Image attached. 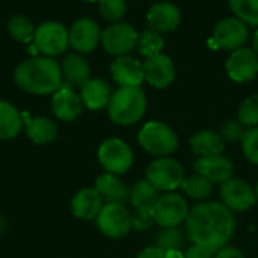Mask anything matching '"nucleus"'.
<instances>
[{
	"label": "nucleus",
	"instance_id": "nucleus-1",
	"mask_svg": "<svg viewBox=\"0 0 258 258\" xmlns=\"http://www.w3.org/2000/svg\"><path fill=\"white\" fill-rule=\"evenodd\" d=\"M234 228L233 212L221 203H201L189 212L186 219V231L190 242L212 254L227 246Z\"/></svg>",
	"mask_w": 258,
	"mask_h": 258
},
{
	"label": "nucleus",
	"instance_id": "nucleus-2",
	"mask_svg": "<svg viewBox=\"0 0 258 258\" xmlns=\"http://www.w3.org/2000/svg\"><path fill=\"white\" fill-rule=\"evenodd\" d=\"M20 89L35 95L54 94L63 83L59 63L48 56H38L23 60L14 73Z\"/></svg>",
	"mask_w": 258,
	"mask_h": 258
},
{
	"label": "nucleus",
	"instance_id": "nucleus-3",
	"mask_svg": "<svg viewBox=\"0 0 258 258\" xmlns=\"http://www.w3.org/2000/svg\"><path fill=\"white\" fill-rule=\"evenodd\" d=\"M147 110V97L139 86L119 88L107 104L109 118L118 125L136 124Z\"/></svg>",
	"mask_w": 258,
	"mask_h": 258
},
{
	"label": "nucleus",
	"instance_id": "nucleus-4",
	"mask_svg": "<svg viewBox=\"0 0 258 258\" xmlns=\"http://www.w3.org/2000/svg\"><path fill=\"white\" fill-rule=\"evenodd\" d=\"M139 144L141 147L153 154V156H169L178 148V136L177 133L166 124L159 121L147 122L139 132Z\"/></svg>",
	"mask_w": 258,
	"mask_h": 258
},
{
	"label": "nucleus",
	"instance_id": "nucleus-5",
	"mask_svg": "<svg viewBox=\"0 0 258 258\" xmlns=\"http://www.w3.org/2000/svg\"><path fill=\"white\" fill-rule=\"evenodd\" d=\"M145 180L150 181L159 192H172L181 186L184 180V169L174 159H156L148 165Z\"/></svg>",
	"mask_w": 258,
	"mask_h": 258
},
{
	"label": "nucleus",
	"instance_id": "nucleus-6",
	"mask_svg": "<svg viewBox=\"0 0 258 258\" xmlns=\"http://www.w3.org/2000/svg\"><path fill=\"white\" fill-rule=\"evenodd\" d=\"M98 162L106 172L119 175L132 168L133 153L124 141L118 138H110L100 145Z\"/></svg>",
	"mask_w": 258,
	"mask_h": 258
},
{
	"label": "nucleus",
	"instance_id": "nucleus-7",
	"mask_svg": "<svg viewBox=\"0 0 258 258\" xmlns=\"http://www.w3.org/2000/svg\"><path fill=\"white\" fill-rule=\"evenodd\" d=\"M35 47L45 56H59L70 45L68 30L57 21H45L35 30Z\"/></svg>",
	"mask_w": 258,
	"mask_h": 258
},
{
	"label": "nucleus",
	"instance_id": "nucleus-8",
	"mask_svg": "<svg viewBox=\"0 0 258 258\" xmlns=\"http://www.w3.org/2000/svg\"><path fill=\"white\" fill-rule=\"evenodd\" d=\"M95 221L100 231L110 239H122L133 228L132 215L124 204H104Z\"/></svg>",
	"mask_w": 258,
	"mask_h": 258
},
{
	"label": "nucleus",
	"instance_id": "nucleus-9",
	"mask_svg": "<svg viewBox=\"0 0 258 258\" xmlns=\"http://www.w3.org/2000/svg\"><path fill=\"white\" fill-rule=\"evenodd\" d=\"M139 41V33L132 24L112 23L101 32V44L104 50L113 56L128 54Z\"/></svg>",
	"mask_w": 258,
	"mask_h": 258
},
{
	"label": "nucleus",
	"instance_id": "nucleus-10",
	"mask_svg": "<svg viewBox=\"0 0 258 258\" xmlns=\"http://www.w3.org/2000/svg\"><path fill=\"white\" fill-rule=\"evenodd\" d=\"M154 219L162 228L178 227L184 222L189 216V206L187 201L174 192H168L166 195L160 197L154 206Z\"/></svg>",
	"mask_w": 258,
	"mask_h": 258
},
{
	"label": "nucleus",
	"instance_id": "nucleus-11",
	"mask_svg": "<svg viewBox=\"0 0 258 258\" xmlns=\"http://www.w3.org/2000/svg\"><path fill=\"white\" fill-rule=\"evenodd\" d=\"M249 32L246 24L239 20L237 17H230L221 20L215 30H213V39L212 42L224 50H239L242 48L248 41Z\"/></svg>",
	"mask_w": 258,
	"mask_h": 258
},
{
	"label": "nucleus",
	"instance_id": "nucleus-12",
	"mask_svg": "<svg viewBox=\"0 0 258 258\" xmlns=\"http://www.w3.org/2000/svg\"><path fill=\"white\" fill-rule=\"evenodd\" d=\"M221 198L222 204L231 212H246L257 203L255 190L251 184L236 177L221 184Z\"/></svg>",
	"mask_w": 258,
	"mask_h": 258
},
{
	"label": "nucleus",
	"instance_id": "nucleus-13",
	"mask_svg": "<svg viewBox=\"0 0 258 258\" xmlns=\"http://www.w3.org/2000/svg\"><path fill=\"white\" fill-rule=\"evenodd\" d=\"M225 68L231 80L237 83L249 82L258 74V56L252 48L242 47L231 53Z\"/></svg>",
	"mask_w": 258,
	"mask_h": 258
},
{
	"label": "nucleus",
	"instance_id": "nucleus-14",
	"mask_svg": "<svg viewBox=\"0 0 258 258\" xmlns=\"http://www.w3.org/2000/svg\"><path fill=\"white\" fill-rule=\"evenodd\" d=\"M68 36L70 45L74 50L80 53H89L101 41V30L94 20L79 18L68 30Z\"/></svg>",
	"mask_w": 258,
	"mask_h": 258
},
{
	"label": "nucleus",
	"instance_id": "nucleus-15",
	"mask_svg": "<svg viewBox=\"0 0 258 258\" xmlns=\"http://www.w3.org/2000/svg\"><path fill=\"white\" fill-rule=\"evenodd\" d=\"M175 68L169 56L160 53L151 57H147L144 62V80L151 86L163 89L174 82Z\"/></svg>",
	"mask_w": 258,
	"mask_h": 258
},
{
	"label": "nucleus",
	"instance_id": "nucleus-16",
	"mask_svg": "<svg viewBox=\"0 0 258 258\" xmlns=\"http://www.w3.org/2000/svg\"><path fill=\"white\" fill-rule=\"evenodd\" d=\"M180 21H181L180 9L175 5L168 3V2L153 5L147 14L148 27L157 33L175 30L178 27Z\"/></svg>",
	"mask_w": 258,
	"mask_h": 258
},
{
	"label": "nucleus",
	"instance_id": "nucleus-17",
	"mask_svg": "<svg viewBox=\"0 0 258 258\" xmlns=\"http://www.w3.org/2000/svg\"><path fill=\"white\" fill-rule=\"evenodd\" d=\"M112 77L121 88L141 86L144 82V63L132 56H118L112 67Z\"/></svg>",
	"mask_w": 258,
	"mask_h": 258
},
{
	"label": "nucleus",
	"instance_id": "nucleus-18",
	"mask_svg": "<svg viewBox=\"0 0 258 258\" xmlns=\"http://www.w3.org/2000/svg\"><path fill=\"white\" fill-rule=\"evenodd\" d=\"M194 169L197 174H201L212 183H225L230 180L234 174V166L222 154L218 156H210V157H200L194 163Z\"/></svg>",
	"mask_w": 258,
	"mask_h": 258
},
{
	"label": "nucleus",
	"instance_id": "nucleus-19",
	"mask_svg": "<svg viewBox=\"0 0 258 258\" xmlns=\"http://www.w3.org/2000/svg\"><path fill=\"white\" fill-rule=\"evenodd\" d=\"M104 206L103 198L95 187L80 189L71 200V213L80 221H94Z\"/></svg>",
	"mask_w": 258,
	"mask_h": 258
},
{
	"label": "nucleus",
	"instance_id": "nucleus-20",
	"mask_svg": "<svg viewBox=\"0 0 258 258\" xmlns=\"http://www.w3.org/2000/svg\"><path fill=\"white\" fill-rule=\"evenodd\" d=\"M82 98L70 85H62L51 100V109L56 118L62 121H74L82 113Z\"/></svg>",
	"mask_w": 258,
	"mask_h": 258
},
{
	"label": "nucleus",
	"instance_id": "nucleus-21",
	"mask_svg": "<svg viewBox=\"0 0 258 258\" xmlns=\"http://www.w3.org/2000/svg\"><path fill=\"white\" fill-rule=\"evenodd\" d=\"M95 190L100 194L106 204H124L130 200V190L127 184L115 174H103L95 180Z\"/></svg>",
	"mask_w": 258,
	"mask_h": 258
},
{
	"label": "nucleus",
	"instance_id": "nucleus-22",
	"mask_svg": "<svg viewBox=\"0 0 258 258\" xmlns=\"http://www.w3.org/2000/svg\"><path fill=\"white\" fill-rule=\"evenodd\" d=\"M60 71H62V77L67 80V85L70 86L73 85L82 89L91 80L89 63L86 62V59H83L79 54H68L60 65Z\"/></svg>",
	"mask_w": 258,
	"mask_h": 258
},
{
	"label": "nucleus",
	"instance_id": "nucleus-23",
	"mask_svg": "<svg viewBox=\"0 0 258 258\" xmlns=\"http://www.w3.org/2000/svg\"><path fill=\"white\" fill-rule=\"evenodd\" d=\"M82 103L91 110H101L112 98L110 86L101 79H91L82 88Z\"/></svg>",
	"mask_w": 258,
	"mask_h": 258
},
{
	"label": "nucleus",
	"instance_id": "nucleus-24",
	"mask_svg": "<svg viewBox=\"0 0 258 258\" xmlns=\"http://www.w3.org/2000/svg\"><path fill=\"white\" fill-rule=\"evenodd\" d=\"M26 135L36 145L51 144L57 138V125L54 121L45 116L27 118L26 119Z\"/></svg>",
	"mask_w": 258,
	"mask_h": 258
},
{
	"label": "nucleus",
	"instance_id": "nucleus-25",
	"mask_svg": "<svg viewBox=\"0 0 258 258\" xmlns=\"http://www.w3.org/2000/svg\"><path fill=\"white\" fill-rule=\"evenodd\" d=\"M192 153L198 157H210L222 154L224 151V139L219 133L212 130H201L190 138Z\"/></svg>",
	"mask_w": 258,
	"mask_h": 258
},
{
	"label": "nucleus",
	"instance_id": "nucleus-26",
	"mask_svg": "<svg viewBox=\"0 0 258 258\" xmlns=\"http://www.w3.org/2000/svg\"><path fill=\"white\" fill-rule=\"evenodd\" d=\"M23 128V116L17 107L0 100V141L14 139Z\"/></svg>",
	"mask_w": 258,
	"mask_h": 258
},
{
	"label": "nucleus",
	"instance_id": "nucleus-27",
	"mask_svg": "<svg viewBox=\"0 0 258 258\" xmlns=\"http://www.w3.org/2000/svg\"><path fill=\"white\" fill-rule=\"evenodd\" d=\"M159 198V190L147 180L138 181L130 190V201L135 209H154Z\"/></svg>",
	"mask_w": 258,
	"mask_h": 258
},
{
	"label": "nucleus",
	"instance_id": "nucleus-28",
	"mask_svg": "<svg viewBox=\"0 0 258 258\" xmlns=\"http://www.w3.org/2000/svg\"><path fill=\"white\" fill-rule=\"evenodd\" d=\"M212 184L213 183L207 180L206 177H203L201 174H194L184 178L180 187L189 198L197 200V201H204L212 194Z\"/></svg>",
	"mask_w": 258,
	"mask_h": 258
},
{
	"label": "nucleus",
	"instance_id": "nucleus-29",
	"mask_svg": "<svg viewBox=\"0 0 258 258\" xmlns=\"http://www.w3.org/2000/svg\"><path fill=\"white\" fill-rule=\"evenodd\" d=\"M8 30L11 36L20 42H30L35 38V27L32 21L24 15H14L8 23Z\"/></svg>",
	"mask_w": 258,
	"mask_h": 258
},
{
	"label": "nucleus",
	"instance_id": "nucleus-30",
	"mask_svg": "<svg viewBox=\"0 0 258 258\" xmlns=\"http://www.w3.org/2000/svg\"><path fill=\"white\" fill-rule=\"evenodd\" d=\"M163 45H165V39H163L162 33H157V32L148 29L139 35L138 48H139V53L145 57L160 54L163 50Z\"/></svg>",
	"mask_w": 258,
	"mask_h": 258
},
{
	"label": "nucleus",
	"instance_id": "nucleus-31",
	"mask_svg": "<svg viewBox=\"0 0 258 258\" xmlns=\"http://www.w3.org/2000/svg\"><path fill=\"white\" fill-rule=\"evenodd\" d=\"M230 8L245 24L258 26V0H230Z\"/></svg>",
	"mask_w": 258,
	"mask_h": 258
},
{
	"label": "nucleus",
	"instance_id": "nucleus-32",
	"mask_svg": "<svg viewBox=\"0 0 258 258\" xmlns=\"http://www.w3.org/2000/svg\"><path fill=\"white\" fill-rule=\"evenodd\" d=\"M154 242H156V246L159 249H162L163 252L181 249V246H183V234L177 227L162 228L156 234Z\"/></svg>",
	"mask_w": 258,
	"mask_h": 258
},
{
	"label": "nucleus",
	"instance_id": "nucleus-33",
	"mask_svg": "<svg viewBox=\"0 0 258 258\" xmlns=\"http://www.w3.org/2000/svg\"><path fill=\"white\" fill-rule=\"evenodd\" d=\"M98 9L104 20L119 23L127 12V5L124 0H98Z\"/></svg>",
	"mask_w": 258,
	"mask_h": 258
},
{
	"label": "nucleus",
	"instance_id": "nucleus-34",
	"mask_svg": "<svg viewBox=\"0 0 258 258\" xmlns=\"http://www.w3.org/2000/svg\"><path fill=\"white\" fill-rule=\"evenodd\" d=\"M239 121L251 128L258 125V95L254 94L248 98H245L239 107Z\"/></svg>",
	"mask_w": 258,
	"mask_h": 258
},
{
	"label": "nucleus",
	"instance_id": "nucleus-35",
	"mask_svg": "<svg viewBox=\"0 0 258 258\" xmlns=\"http://www.w3.org/2000/svg\"><path fill=\"white\" fill-rule=\"evenodd\" d=\"M242 150L245 157L251 163L258 165V125L245 132V136L242 139Z\"/></svg>",
	"mask_w": 258,
	"mask_h": 258
},
{
	"label": "nucleus",
	"instance_id": "nucleus-36",
	"mask_svg": "<svg viewBox=\"0 0 258 258\" xmlns=\"http://www.w3.org/2000/svg\"><path fill=\"white\" fill-rule=\"evenodd\" d=\"M245 125L240 122V121H225L221 127V138L224 141H228V142H242L243 136H245Z\"/></svg>",
	"mask_w": 258,
	"mask_h": 258
},
{
	"label": "nucleus",
	"instance_id": "nucleus-37",
	"mask_svg": "<svg viewBox=\"0 0 258 258\" xmlns=\"http://www.w3.org/2000/svg\"><path fill=\"white\" fill-rule=\"evenodd\" d=\"M156 224L153 209H135L132 215V227L138 231H145Z\"/></svg>",
	"mask_w": 258,
	"mask_h": 258
},
{
	"label": "nucleus",
	"instance_id": "nucleus-38",
	"mask_svg": "<svg viewBox=\"0 0 258 258\" xmlns=\"http://www.w3.org/2000/svg\"><path fill=\"white\" fill-rule=\"evenodd\" d=\"M213 258H245V255L240 249L234 246H224L222 249L216 252V255Z\"/></svg>",
	"mask_w": 258,
	"mask_h": 258
},
{
	"label": "nucleus",
	"instance_id": "nucleus-39",
	"mask_svg": "<svg viewBox=\"0 0 258 258\" xmlns=\"http://www.w3.org/2000/svg\"><path fill=\"white\" fill-rule=\"evenodd\" d=\"M184 258H213L212 257V252H209L207 249L204 248H200V246H190L186 254H184Z\"/></svg>",
	"mask_w": 258,
	"mask_h": 258
},
{
	"label": "nucleus",
	"instance_id": "nucleus-40",
	"mask_svg": "<svg viewBox=\"0 0 258 258\" xmlns=\"http://www.w3.org/2000/svg\"><path fill=\"white\" fill-rule=\"evenodd\" d=\"M138 258H165V252L157 246H148L139 252Z\"/></svg>",
	"mask_w": 258,
	"mask_h": 258
},
{
	"label": "nucleus",
	"instance_id": "nucleus-41",
	"mask_svg": "<svg viewBox=\"0 0 258 258\" xmlns=\"http://www.w3.org/2000/svg\"><path fill=\"white\" fill-rule=\"evenodd\" d=\"M165 258H184V254H183L180 249L168 251V252H165Z\"/></svg>",
	"mask_w": 258,
	"mask_h": 258
},
{
	"label": "nucleus",
	"instance_id": "nucleus-42",
	"mask_svg": "<svg viewBox=\"0 0 258 258\" xmlns=\"http://www.w3.org/2000/svg\"><path fill=\"white\" fill-rule=\"evenodd\" d=\"M252 50L255 51V54L258 56V30L255 32V35H254V41H252Z\"/></svg>",
	"mask_w": 258,
	"mask_h": 258
},
{
	"label": "nucleus",
	"instance_id": "nucleus-43",
	"mask_svg": "<svg viewBox=\"0 0 258 258\" xmlns=\"http://www.w3.org/2000/svg\"><path fill=\"white\" fill-rule=\"evenodd\" d=\"M254 190H255V198H257V203H258V183H257V186H255V189H254Z\"/></svg>",
	"mask_w": 258,
	"mask_h": 258
},
{
	"label": "nucleus",
	"instance_id": "nucleus-44",
	"mask_svg": "<svg viewBox=\"0 0 258 258\" xmlns=\"http://www.w3.org/2000/svg\"><path fill=\"white\" fill-rule=\"evenodd\" d=\"M83 2H95V0H83Z\"/></svg>",
	"mask_w": 258,
	"mask_h": 258
},
{
	"label": "nucleus",
	"instance_id": "nucleus-45",
	"mask_svg": "<svg viewBox=\"0 0 258 258\" xmlns=\"http://www.w3.org/2000/svg\"><path fill=\"white\" fill-rule=\"evenodd\" d=\"M0 231H2V222H0Z\"/></svg>",
	"mask_w": 258,
	"mask_h": 258
}]
</instances>
